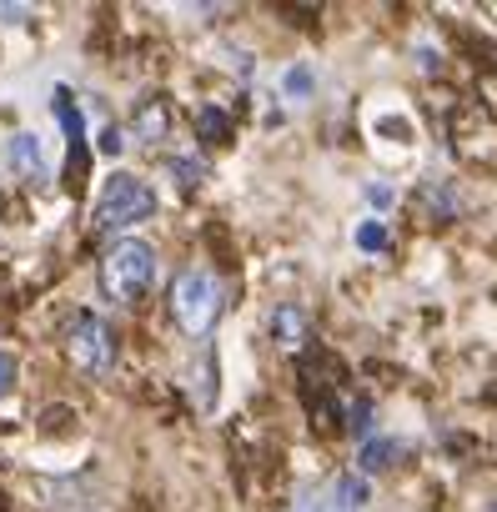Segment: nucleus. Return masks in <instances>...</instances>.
<instances>
[{
  "instance_id": "f257e3e1",
  "label": "nucleus",
  "mask_w": 497,
  "mask_h": 512,
  "mask_svg": "<svg viewBox=\"0 0 497 512\" xmlns=\"http://www.w3.org/2000/svg\"><path fill=\"white\" fill-rule=\"evenodd\" d=\"M156 282V246L141 241V236H121L111 251H106V262H101V287L111 302L131 307L151 292Z\"/></svg>"
},
{
  "instance_id": "f03ea898",
  "label": "nucleus",
  "mask_w": 497,
  "mask_h": 512,
  "mask_svg": "<svg viewBox=\"0 0 497 512\" xmlns=\"http://www.w3.org/2000/svg\"><path fill=\"white\" fill-rule=\"evenodd\" d=\"M171 317L186 337H206L221 317V282L206 267H186L171 282Z\"/></svg>"
},
{
  "instance_id": "7ed1b4c3",
  "label": "nucleus",
  "mask_w": 497,
  "mask_h": 512,
  "mask_svg": "<svg viewBox=\"0 0 497 512\" xmlns=\"http://www.w3.org/2000/svg\"><path fill=\"white\" fill-rule=\"evenodd\" d=\"M156 211V191L141 181V176H126V171H116L106 186H101V196H96V231L101 236H116V231H126V226H136V221H146Z\"/></svg>"
},
{
  "instance_id": "20e7f679",
  "label": "nucleus",
  "mask_w": 497,
  "mask_h": 512,
  "mask_svg": "<svg viewBox=\"0 0 497 512\" xmlns=\"http://www.w3.org/2000/svg\"><path fill=\"white\" fill-rule=\"evenodd\" d=\"M66 347H71V362H76L81 372H91V377L111 372V362H116V337H111V327H106L96 312H81V317L71 322Z\"/></svg>"
},
{
  "instance_id": "39448f33",
  "label": "nucleus",
  "mask_w": 497,
  "mask_h": 512,
  "mask_svg": "<svg viewBox=\"0 0 497 512\" xmlns=\"http://www.w3.org/2000/svg\"><path fill=\"white\" fill-rule=\"evenodd\" d=\"M367 507V482L362 477H337L327 487H307L287 512H362Z\"/></svg>"
},
{
  "instance_id": "423d86ee",
  "label": "nucleus",
  "mask_w": 497,
  "mask_h": 512,
  "mask_svg": "<svg viewBox=\"0 0 497 512\" xmlns=\"http://www.w3.org/2000/svg\"><path fill=\"white\" fill-rule=\"evenodd\" d=\"M166 131H171V106L161 96L141 101V111H136V141L156 146V141H166Z\"/></svg>"
},
{
  "instance_id": "0eeeda50",
  "label": "nucleus",
  "mask_w": 497,
  "mask_h": 512,
  "mask_svg": "<svg viewBox=\"0 0 497 512\" xmlns=\"http://www.w3.org/2000/svg\"><path fill=\"white\" fill-rule=\"evenodd\" d=\"M11 166H16V176H26V181H41V176H46V156H41V141H36L31 131L11 136Z\"/></svg>"
},
{
  "instance_id": "6e6552de",
  "label": "nucleus",
  "mask_w": 497,
  "mask_h": 512,
  "mask_svg": "<svg viewBox=\"0 0 497 512\" xmlns=\"http://www.w3.org/2000/svg\"><path fill=\"white\" fill-rule=\"evenodd\" d=\"M272 332H277V342H282L287 352L302 347V342H307V312H302L297 302H282L277 317H272Z\"/></svg>"
},
{
  "instance_id": "1a4fd4ad",
  "label": "nucleus",
  "mask_w": 497,
  "mask_h": 512,
  "mask_svg": "<svg viewBox=\"0 0 497 512\" xmlns=\"http://www.w3.org/2000/svg\"><path fill=\"white\" fill-rule=\"evenodd\" d=\"M312 91H317V76H312V66H287L282 71V96L287 101H312Z\"/></svg>"
},
{
  "instance_id": "9d476101",
  "label": "nucleus",
  "mask_w": 497,
  "mask_h": 512,
  "mask_svg": "<svg viewBox=\"0 0 497 512\" xmlns=\"http://www.w3.org/2000/svg\"><path fill=\"white\" fill-rule=\"evenodd\" d=\"M56 116H61V126H66V136H71V151H81V141H86V121H81V111L71 106L66 91H56Z\"/></svg>"
},
{
  "instance_id": "9b49d317",
  "label": "nucleus",
  "mask_w": 497,
  "mask_h": 512,
  "mask_svg": "<svg viewBox=\"0 0 497 512\" xmlns=\"http://www.w3.org/2000/svg\"><path fill=\"white\" fill-rule=\"evenodd\" d=\"M196 131H201V141H231V116L216 111V106H206L196 116Z\"/></svg>"
},
{
  "instance_id": "f8f14e48",
  "label": "nucleus",
  "mask_w": 497,
  "mask_h": 512,
  "mask_svg": "<svg viewBox=\"0 0 497 512\" xmlns=\"http://www.w3.org/2000/svg\"><path fill=\"white\" fill-rule=\"evenodd\" d=\"M397 452H402V447L387 442V437H382V442H367V447H362V472H382V467H392Z\"/></svg>"
},
{
  "instance_id": "ddd939ff",
  "label": "nucleus",
  "mask_w": 497,
  "mask_h": 512,
  "mask_svg": "<svg viewBox=\"0 0 497 512\" xmlns=\"http://www.w3.org/2000/svg\"><path fill=\"white\" fill-rule=\"evenodd\" d=\"M357 246H362V251H387L392 236H387L382 221H362V226H357Z\"/></svg>"
},
{
  "instance_id": "4468645a",
  "label": "nucleus",
  "mask_w": 497,
  "mask_h": 512,
  "mask_svg": "<svg viewBox=\"0 0 497 512\" xmlns=\"http://www.w3.org/2000/svg\"><path fill=\"white\" fill-rule=\"evenodd\" d=\"M171 176H181V186H201L206 166L201 161H171Z\"/></svg>"
},
{
  "instance_id": "2eb2a0df",
  "label": "nucleus",
  "mask_w": 497,
  "mask_h": 512,
  "mask_svg": "<svg viewBox=\"0 0 497 512\" xmlns=\"http://www.w3.org/2000/svg\"><path fill=\"white\" fill-rule=\"evenodd\" d=\"M16 372H21V367H16V357H11V352H0V397H6V392L16 387Z\"/></svg>"
},
{
  "instance_id": "dca6fc26",
  "label": "nucleus",
  "mask_w": 497,
  "mask_h": 512,
  "mask_svg": "<svg viewBox=\"0 0 497 512\" xmlns=\"http://www.w3.org/2000/svg\"><path fill=\"white\" fill-rule=\"evenodd\" d=\"M121 146H126V141H121V131H116V126H106V131H101V151H106V156H121Z\"/></svg>"
},
{
  "instance_id": "f3484780",
  "label": "nucleus",
  "mask_w": 497,
  "mask_h": 512,
  "mask_svg": "<svg viewBox=\"0 0 497 512\" xmlns=\"http://www.w3.org/2000/svg\"><path fill=\"white\" fill-rule=\"evenodd\" d=\"M367 201L387 211V206H392V186H382V181H377V186H367Z\"/></svg>"
},
{
  "instance_id": "a211bd4d",
  "label": "nucleus",
  "mask_w": 497,
  "mask_h": 512,
  "mask_svg": "<svg viewBox=\"0 0 497 512\" xmlns=\"http://www.w3.org/2000/svg\"><path fill=\"white\" fill-rule=\"evenodd\" d=\"M31 11L26 6H0V21H6V26H16V21H26Z\"/></svg>"
}]
</instances>
